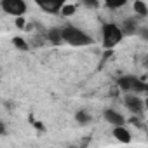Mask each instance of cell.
Here are the masks:
<instances>
[{"instance_id":"52a82bcc","label":"cell","mask_w":148,"mask_h":148,"mask_svg":"<svg viewBox=\"0 0 148 148\" xmlns=\"http://www.w3.org/2000/svg\"><path fill=\"white\" fill-rule=\"evenodd\" d=\"M103 117H105V120H106L108 124H112L113 127H122V125L125 124V119H124L119 112H115V110H105Z\"/></svg>"},{"instance_id":"277c9868","label":"cell","mask_w":148,"mask_h":148,"mask_svg":"<svg viewBox=\"0 0 148 148\" xmlns=\"http://www.w3.org/2000/svg\"><path fill=\"white\" fill-rule=\"evenodd\" d=\"M0 9H2L5 14L21 18L26 12L28 5H26V2H23V0H4V2H0Z\"/></svg>"},{"instance_id":"7a4b0ae2","label":"cell","mask_w":148,"mask_h":148,"mask_svg":"<svg viewBox=\"0 0 148 148\" xmlns=\"http://www.w3.org/2000/svg\"><path fill=\"white\" fill-rule=\"evenodd\" d=\"M124 38L122 28L115 23H106L101 28V40H103V47L105 49H113L117 44H120Z\"/></svg>"},{"instance_id":"ba28073f","label":"cell","mask_w":148,"mask_h":148,"mask_svg":"<svg viewBox=\"0 0 148 148\" xmlns=\"http://www.w3.org/2000/svg\"><path fill=\"white\" fill-rule=\"evenodd\" d=\"M113 138L119 139L120 143H129L131 141V134L124 125L122 127H113Z\"/></svg>"},{"instance_id":"4fadbf2b","label":"cell","mask_w":148,"mask_h":148,"mask_svg":"<svg viewBox=\"0 0 148 148\" xmlns=\"http://www.w3.org/2000/svg\"><path fill=\"white\" fill-rule=\"evenodd\" d=\"M77 120H79V122H87V120H89V117H87L84 112H79V113H77Z\"/></svg>"},{"instance_id":"8992f818","label":"cell","mask_w":148,"mask_h":148,"mask_svg":"<svg viewBox=\"0 0 148 148\" xmlns=\"http://www.w3.org/2000/svg\"><path fill=\"white\" fill-rule=\"evenodd\" d=\"M124 103L134 113H141L143 112V101H141V98H138V94H127L124 98Z\"/></svg>"},{"instance_id":"6da1fadb","label":"cell","mask_w":148,"mask_h":148,"mask_svg":"<svg viewBox=\"0 0 148 148\" xmlns=\"http://www.w3.org/2000/svg\"><path fill=\"white\" fill-rule=\"evenodd\" d=\"M61 40L73 47H86V45L92 44V38L87 33H84L82 30H79L75 26H70V25L61 28Z\"/></svg>"},{"instance_id":"9a60e30c","label":"cell","mask_w":148,"mask_h":148,"mask_svg":"<svg viewBox=\"0 0 148 148\" xmlns=\"http://www.w3.org/2000/svg\"><path fill=\"white\" fill-rule=\"evenodd\" d=\"M4 132H5V125H4V122H2V120H0V136H2Z\"/></svg>"},{"instance_id":"5b68a950","label":"cell","mask_w":148,"mask_h":148,"mask_svg":"<svg viewBox=\"0 0 148 148\" xmlns=\"http://www.w3.org/2000/svg\"><path fill=\"white\" fill-rule=\"evenodd\" d=\"M37 5H38L42 11L49 12V14H58V12H61V9H63L64 2H61V0H51V2L40 0V2H37Z\"/></svg>"},{"instance_id":"30bf717a","label":"cell","mask_w":148,"mask_h":148,"mask_svg":"<svg viewBox=\"0 0 148 148\" xmlns=\"http://www.w3.org/2000/svg\"><path fill=\"white\" fill-rule=\"evenodd\" d=\"M49 38H51L54 44H61V42H63V40H61V28L51 30V32H49Z\"/></svg>"},{"instance_id":"3957f363","label":"cell","mask_w":148,"mask_h":148,"mask_svg":"<svg viewBox=\"0 0 148 148\" xmlns=\"http://www.w3.org/2000/svg\"><path fill=\"white\" fill-rule=\"evenodd\" d=\"M119 87L124 89V91H127L129 94H139V92L146 91V84L143 80H139L138 77H134V75L120 77L119 79Z\"/></svg>"},{"instance_id":"9c48e42d","label":"cell","mask_w":148,"mask_h":148,"mask_svg":"<svg viewBox=\"0 0 148 148\" xmlns=\"http://www.w3.org/2000/svg\"><path fill=\"white\" fill-rule=\"evenodd\" d=\"M134 12L139 14V16H146L148 14V7H146V4L143 2V0H136L134 2Z\"/></svg>"},{"instance_id":"7c38bea8","label":"cell","mask_w":148,"mask_h":148,"mask_svg":"<svg viewBox=\"0 0 148 148\" xmlns=\"http://www.w3.org/2000/svg\"><path fill=\"white\" fill-rule=\"evenodd\" d=\"M124 4H125V0H113V2H106V7L117 9V7H122Z\"/></svg>"},{"instance_id":"2e32d148","label":"cell","mask_w":148,"mask_h":148,"mask_svg":"<svg viewBox=\"0 0 148 148\" xmlns=\"http://www.w3.org/2000/svg\"><path fill=\"white\" fill-rule=\"evenodd\" d=\"M16 23H18V26H23V25H25V19H21V18H18V21H16Z\"/></svg>"},{"instance_id":"5bb4252c","label":"cell","mask_w":148,"mask_h":148,"mask_svg":"<svg viewBox=\"0 0 148 148\" xmlns=\"http://www.w3.org/2000/svg\"><path fill=\"white\" fill-rule=\"evenodd\" d=\"M14 42H16V45H18V47H23V49H26V44H25L21 38H14Z\"/></svg>"},{"instance_id":"8fae6325","label":"cell","mask_w":148,"mask_h":148,"mask_svg":"<svg viewBox=\"0 0 148 148\" xmlns=\"http://www.w3.org/2000/svg\"><path fill=\"white\" fill-rule=\"evenodd\" d=\"M75 12V5H63V9H61V14H64V16H70V14H73Z\"/></svg>"}]
</instances>
